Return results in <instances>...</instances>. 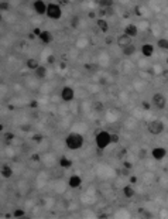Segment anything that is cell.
Here are the masks:
<instances>
[{
	"mask_svg": "<svg viewBox=\"0 0 168 219\" xmlns=\"http://www.w3.org/2000/svg\"><path fill=\"white\" fill-rule=\"evenodd\" d=\"M113 41H115V38L112 37V35H107L105 38V43H106V45H112L113 44Z\"/></svg>",
	"mask_w": 168,
	"mask_h": 219,
	"instance_id": "obj_31",
	"label": "cell"
},
{
	"mask_svg": "<svg viewBox=\"0 0 168 219\" xmlns=\"http://www.w3.org/2000/svg\"><path fill=\"white\" fill-rule=\"evenodd\" d=\"M147 155H148L147 149H140V150H138V153H137V158H138L140 161H143V160H146V158H147Z\"/></svg>",
	"mask_w": 168,
	"mask_h": 219,
	"instance_id": "obj_23",
	"label": "cell"
},
{
	"mask_svg": "<svg viewBox=\"0 0 168 219\" xmlns=\"http://www.w3.org/2000/svg\"><path fill=\"white\" fill-rule=\"evenodd\" d=\"M40 38V41H41L44 45H48V44H51L54 41V37H53V34L50 33V31H45V30H42V33L41 35L38 37Z\"/></svg>",
	"mask_w": 168,
	"mask_h": 219,
	"instance_id": "obj_13",
	"label": "cell"
},
{
	"mask_svg": "<svg viewBox=\"0 0 168 219\" xmlns=\"http://www.w3.org/2000/svg\"><path fill=\"white\" fill-rule=\"evenodd\" d=\"M71 26H72V28H78V26H79V17H78V16H75V17H72V21H71Z\"/></svg>",
	"mask_w": 168,
	"mask_h": 219,
	"instance_id": "obj_27",
	"label": "cell"
},
{
	"mask_svg": "<svg viewBox=\"0 0 168 219\" xmlns=\"http://www.w3.org/2000/svg\"><path fill=\"white\" fill-rule=\"evenodd\" d=\"M75 98V91L71 86H64L61 91V99L62 102H72Z\"/></svg>",
	"mask_w": 168,
	"mask_h": 219,
	"instance_id": "obj_7",
	"label": "cell"
},
{
	"mask_svg": "<svg viewBox=\"0 0 168 219\" xmlns=\"http://www.w3.org/2000/svg\"><path fill=\"white\" fill-rule=\"evenodd\" d=\"M82 185V178L79 177V175H71L69 178H68V187L69 188H74V189H76V188H79V187Z\"/></svg>",
	"mask_w": 168,
	"mask_h": 219,
	"instance_id": "obj_9",
	"label": "cell"
},
{
	"mask_svg": "<svg viewBox=\"0 0 168 219\" xmlns=\"http://www.w3.org/2000/svg\"><path fill=\"white\" fill-rule=\"evenodd\" d=\"M136 45L134 44H130V45H127V47H124V48H122V53H123V55L124 57H131V55L136 54Z\"/></svg>",
	"mask_w": 168,
	"mask_h": 219,
	"instance_id": "obj_16",
	"label": "cell"
},
{
	"mask_svg": "<svg viewBox=\"0 0 168 219\" xmlns=\"http://www.w3.org/2000/svg\"><path fill=\"white\" fill-rule=\"evenodd\" d=\"M32 9L38 16H44L47 14V9H48V3L42 1V0H37L32 3Z\"/></svg>",
	"mask_w": 168,
	"mask_h": 219,
	"instance_id": "obj_6",
	"label": "cell"
},
{
	"mask_svg": "<svg viewBox=\"0 0 168 219\" xmlns=\"http://www.w3.org/2000/svg\"><path fill=\"white\" fill-rule=\"evenodd\" d=\"M161 77L164 78V79H168V68H165V69L161 71Z\"/></svg>",
	"mask_w": 168,
	"mask_h": 219,
	"instance_id": "obj_38",
	"label": "cell"
},
{
	"mask_svg": "<svg viewBox=\"0 0 168 219\" xmlns=\"http://www.w3.org/2000/svg\"><path fill=\"white\" fill-rule=\"evenodd\" d=\"M84 143H85L84 136L79 134V133H75V131L69 133V134L65 137V146H66L69 150H72V151L81 150V149L84 147Z\"/></svg>",
	"mask_w": 168,
	"mask_h": 219,
	"instance_id": "obj_1",
	"label": "cell"
},
{
	"mask_svg": "<svg viewBox=\"0 0 168 219\" xmlns=\"http://www.w3.org/2000/svg\"><path fill=\"white\" fill-rule=\"evenodd\" d=\"M13 216H14V218H23V216H24V211L20 208H17L13 212Z\"/></svg>",
	"mask_w": 168,
	"mask_h": 219,
	"instance_id": "obj_26",
	"label": "cell"
},
{
	"mask_svg": "<svg viewBox=\"0 0 168 219\" xmlns=\"http://www.w3.org/2000/svg\"><path fill=\"white\" fill-rule=\"evenodd\" d=\"M154 54V45L153 44H143L141 45V55L146 57V58H150Z\"/></svg>",
	"mask_w": 168,
	"mask_h": 219,
	"instance_id": "obj_11",
	"label": "cell"
},
{
	"mask_svg": "<svg viewBox=\"0 0 168 219\" xmlns=\"http://www.w3.org/2000/svg\"><path fill=\"white\" fill-rule=\"evenodd\" d=\"M134 194H136V191H134V188L131 185H126L123 187V195L126 198H133L134 197Z\"/></svg>",
	"mask_w": 168,
	"mask_h": 219,
	"instance_id": "obj_21",
	"label": "cell"
},
{
	"mask_svg": "<svg viewBox=\"0 0 168 219\" xmlns=\"http://www.w3.org/2000/svg\"><path fill=\"white\" fill-rule=\"evenodd\" d=\"M137 181H138V178H137L136 175H131V177H130V184H137Z\"/></svg>",
	"mask_w": 168,
	"mask_h": 219,
	"instance_id": "obj_39",
	"label": "cell"
},
{
	"mask_svg": "<svg viewBox=\"0 0 168 219\" xmlns=\"http://www.w3.org/2000/svg\"><path fill=\"white\" fill-rule=\"evenodd\" d=\"M124 34L129 35V37H131V38L137 37V35H138V28H137V26L136 24H127L126 27H124Z\"/></svg>",
	"mask_w": 168,
	"mask_h": 219,
	"instance_id": "obj_12",
	"label": "cell"
},
{
	"mask_svg": "<svg viewBox=\"0 0 168 219\" xmlns=\"http://www.w3.org/2000/svg\"><path fill=\"white\" fill-rule=\"evenodd\" d=\"M34 77L37 78V79H45V77H47V68L44 65H40L34 71Z\"/></svg>",
	"mask_w": 168,
	"mask_h": 219,
	"instance_id": "obj_14",
	"label": "cell"
},
{
	"mask_svg": "<svg viewBox=\"0 0 168 219\" xmlns=\"http://www.w3.org/2000/svg\"><path fill=\"white\" fill-rule=\"evenodd\" d=\"M65 66H66L65 65V62H61V68H62V69H65Z\"/></svg>",
	"mask_w": 168,
	"mask_h": 219,
	"instance_id": "obj_49",
	"label": "cell"
},
{
	"mask_svg": "<svg viewBox=\"0 0 168 219\" xmlns=\"http://www.w3.org/2000/svg\"><path fill=\"white\" fill-rule=\"evenodd\" d=\"M30 108H31V109H37V108H38V102H37V100H31V102H30Z\"/></svg>",
	"mask_w": 168,
	"mask_h": 219,
	"instance_id": "obj_37",
	"label": "cell"
},
{
	"mask_svg": "<svg viewBox=\"0 0 168 219\" xmlns=\"http://www.w3.org/2000/svg\"><path fill=\"white\" fill-rule=\"evenodd\" d=\"M158 48L164 50V51H168V38H160L157 41Z\"/></svg>",
	"mask_w": 168,
	"mask_h": 219,
	"instance_id": "obj_22",
	"label": "cell"
},
{
	"mask_svg": "<svg viewBox=\"0 0 168 219\" xmlns=\"http://www.w3.org/2000/svg\"><path fill=\"white\" fill-rule=\"evenodd\" d=\"M1 177L3 178H11L13 177V170H11L10 165H7V164L1 165Z\"/></svg>",
	"mask_w": 168,
	"mask_h": 219,
	"instance_id": "obj_18",
	"label": "cell"
},
{
	"mask_svg": "<svg viewBox=\"0 0 168 219\" xmlns=\"http://www.w3.org/2000/svg\"><path fill=\"white\" fill-rule=\"evenodd\" d=\"M126 154H127V150L126 149H122V150L117 153V158H119V160H123V157H124Z\"/></svg>",
	"mask_w": 168,
	"mask_h": 219,
	"instance_id": "obj_30",
	"label": "cell"
},
{
	"mask_svg": "<svg viewBox=\"0 0 168 219\" xmlns=\"http://www.w3.org/2000/svg\"><path fill=\"white\" fill-rule=\"evenodd\" d=\"M103 110H105V105H103L102 102L95 100L93 103H92V112H95V113H102Z\"/></svg>",
	"mask_w": 168,
	"mask_h": 219,
	"instance_id": "obj_20",
	"label": "cell"
},
{
	"mask_svg": "<svg viewBox=\"0 0 168 219\" xmlns=\"http://www.w3.org/2000/svg\"><path fill=\"white\" fill-rule=\"evenodd\" d=\"M123 168H126V170H131V168H133V164H131L130 161H126V160H124V161H123Z\"/></svg>",
	"mask_w": 168,
	"mask_h": 219,
	"instance_id": "obj_34",
	"label": "cell"
},
{
	"mask_svg": "<svg viewBox=\"0 0 168 219\" xmlns=\"http://www.w3.org/2000/svg\"><path fill=\"white\" fill-rule=\"evenodd\" d=\"M96 26L100 28L102 33H107L109 31V24H107V21H106L105 19H97L96 20Z\"/></svg>",
	"mask_w": 168,
	"mask_h": 219,
	"instance_id": "obj_19",
	"label": "cell"
},
{
	"mask_svg": "<svg viewBox=\"0 0 168 219\" xmlns=\"http://www.w3.org/2000/svg\"><path fill=\"white\" fill-rule=\"evenodd\" d=\"M96 154H97L99 157H102V155H103V150H100V149H97V150H96Z\"/></svg>",
	"mask_w": 168,
	"mask_h": 219,
	"instance_id": "obj_42",
	"label": "cell"
},
{
	"mask_svg": "<svg viewBox=\"0 0 168 219\" xmlns=\"http://www.w3.org/2000/svg\"><path fill=\"white\" fill-rule=\"evenodd\" d=\"M47 64H48V65H54V64H55V55L50 54L47 57Z\"/></svg>",
	"mask_w": 168,
	"mask_h": 219,
	"instance_id": "obj_28",
	"label": "cell"
},
{
	"mask_svg": "<svg viewBox=\"0 0 168 219\" xmlns=\"http://www.w3.org/2000/svg\"><path fill=\"white\" fill-rule=\"evenodd\" d=\"M95 143H96L97 149L105 150L106 147L112 143V133H109L106 130H97L96 136H95Z\"/></svg>",
	"mask_w": 168,
	"mask_h": 219,
	"instance_id": "obj_2",
	"label": "cell"
},
{
	"mask_svg": "<svg viewBox=\"0 0 168 219\" xmlns=\"http://www.w3.org/2000/svg\"><path fill=\"white\" fill-rule=\"evenodd\" d=\"M31 160H32V161H40V155H38V154H32Z\"/></svg>",
	"mask_w": 168,
	"mask_h": 219,
	"instance_id": "obj_41",
	"label": "cell"
},
{
	"mask_svg": "<svg viewBox=\"0 0 168 219\" xmlns=\"http://www.w3.org/2000/svg\"><path fill=\"white\" fill-rule=\"evenodd\" d=\"M0 7H1V10H9V9H10V4H9L7 1H1V3H0Z\"/></svg>",
	"mask_w": 168,
	"mask_h": 219,
	"instance_id": "obj_32",
	"label": "cell"
},
{
	"mask_svg": "<svg viewBox=\"0 0 168 219\" xmlns=\"http://www.w3.org/2000/svg\"><path fill=\"white\" fill-rule=\"evenodd\" d=\"M4 139H6V143H7V144H13V140H16V134L9 131V133H6Z\"/></svg>",
	"mask_w": 168,
	"mask_h": 219,
	"instance_id": "obj_25",
	"label": "cell"
},
{
	"mask_svg": "<svg viewBox=\"0 0 168 219\" xmlns=\"http://www.w3.org/2000/svg\"><path fill=\"white\" fill-rule=\"evenodd\" d=\"M167 65H168V57H167Z\"/></svg>",
	"mask_w": 168,
	"mask_h": 219,
	"instance_id": "obj_50",
	"label": "cell"
},
{
	"mask_svg": "<svg viewBox=\"0 0 168 219\" xmlns=\"http://www.w3.org/2000/svg\"><path fill=\"white\" fill-rule=\"evenodd\" d=\"M105 14H106V10H105V9L99 10V19H100V16H105Z\"/></svg>",
	"mask_w": 168,
	"mask_h": 219,
	"instance_id": "obj_44",
	"label": "cell"
},
{
	"mask_svg": "<svg viewBox=\"0 0 168 219\" xmlns=\"http://www.w3.org/2000/svg\"><path fill=\"white\" fill-rule=\"evenodd\" d=\"M134 13H136L137 16H141V11H140V7H136V9H134Z\"/></svg>",
	"mask_w": 168,
	"mask_h": 219,
	"instance_id": "obj_46",
	"label": "cell"
},
{
	"mask_svg": "<svg viewBox=\"0 0 168 219\" xmlns=\"http://www.w3.org/2000/svg\"><path fill=\"white\" fill-rule=\"evenodd\" d=\"M151 105L156 108V109L162 110L165 106H167V99L162 93H154L153 98H151Z\"/></svg>",
	"mask_w": 168,
	"mask_h": 219,
	"instance_id": "obj_5",
	"label": "cell"
},
{
	"mask_svg": "<svg viewBox=\"0 0 168 219\" xmlns=\"http://www.w3.org/2000/svg\"><path fill=\"white\" fill-rule=\"evenodd\" d=\"M72 160H69L66 155H62L61 158H59V167H62V168H65V170H69V168H72Z\"/></svg>",
	"mask_w": 168,
	"mask_h": 219,
	"instance_id": "obj_15",
	"label": "cell"
},
{
	"mask_svg": "<svg viewBox=\"0 0 168 219\" xmlns=\"http://www.w3.org/2000/svg\"><path fill=\"white\" fill-rule=\"evenodd\" d=\"M167 155V149L165 147H154L151 150V157L156 160V161H161L164 160Z\"/></svg>",
	"mask_w": 168,
	"mask_h": 219,
	"instance_id": "obj_8",
	"label": "cell"
},
{
	"mask_svg": "<svg viewBox=\"0 0 168 219\" xmlns=\"http://www.w3.org/2000/svg\"><path fill=\"white\" fill-rule=\"evenodd\" d=\"M99 6L103 9V7H112L113 6V3L112 1H99Z\"/></svg>",
	"mask_w": 168,
	"mask_h": 219,
	"instance_id": "obj_29",
	"label": "cell"
},
{
	"mask_svg": "<svg viewBox=\"0 0 168 219\" xmlns=\"http://www.w3.org/2000/svg\"><path fill=\"white\" fill-rule=\"evenodd\" d=\"M97 218H109V215H107V213H99Z\"/></svg>",
	"mask_w": 168,
	"mask_h": 219,
	"instance_id": "obj_45",
	"label": "cell"
},
{
	"mask_svg": "<svg viewBox=\"0 0 168 219\" xmlns=\"http://www.w3.org/2000/svg\"><path fill=\"white\" fill-rule=\"evenodd\" d=\"M147 129L153 136H160L164 131V123L161 120H158V119H154L147 124Z\"/></svg>",
	"mask_w": 168,
	"mask_h": 219,
	"instance_id": "obj_4",
	"label": "cell"
},
{
	"mask_svg": "<svg viewBox=\"0 0 168 219\" xmlns=\"http://www.w3.org/2000/svg\"><path fill=\"white\" fill-rule=\"evenodd\" d=\"M21 130H24V131H30V130H31V126H30V124H26V126H21Z\"/></svg>",
	"mask_w": 168,
	"mask_h": 219,
	"instance_id": "obj_40",
	"label": "cell"
},
{
	"mask_svg": "<svg viewBox=\"0 0 168 219\" xmlns=\"http://www.w3.org/2000/svg\"><path fill=\"white\" fill-rule=\"evenodd\" d=\"M41 33H42V30H41V28H38V27H35V28L32 30V34H34L35 37H40V35H41Z\"/></svg>",
	"mask_w": 168,
	"mask_h": 219,
	"instance_id": "obj_35",
	"label": "cell"
},
{
	"mask_svg": "<svg viewBox=\"0 0 168 219\" xmlns=\"http://www.w3.org/2000/svg\"><path fill=\"white\" fill-rule=\"evenodd\" d=\"M116 43H117V45H119L120 48H124V47L131 44V37H129L126 34H122V35H119V37L116 38Z\"/></svg>",
	"mask_w": 168,
	"mask_h": 219,
	"instance_id": "obj_10",
	"label": "cell"
},
{
	"mask_svg": "<svg viewBox=\"0 0 168 219\" xmlns=\"http://www.w3.org/2000/svg\"><path fill=\"white\" fill-rule=\"evenodd\" d=\"M26 66H27L28 69H31V71H35V69L40 66V62H38V59H35V58H28V59L26 61Z\"/></svg>",
	"mask_w": 168,
	"mask_h": 219,
	"instance_id": "obj_17",
	"label": "cell"
},
{
	"mask_svg": "<svg viewBox=\"0 0 168 219\" xmlns=\"http://www.w3.org/2000/svg\"><path fill=\"white\" fill-rule=\"evenodd\" d=\"M138 212H140V213H141L143 216H147V218H153V215H151V213H148V211H144V209H140Z\"/></svg>",
	"mask_w": 168,
	"mask_h": 219,
	"instance_id": "obj_36",
	"label": "cell"
},
{
	"mask_svg": "<svg viewBox=\"0 0 168 219\" xmlns=\"http://www.w3.org/2000/svg\"><path fill=\"white\" fill-rule=\"evenodd\" d=\"M28 38H30V40H34V38H35V35H34L32 33H30L28 34Z\"/></svg>",
	"mask_w": 168,
	"mask_h": 219,
	"instance_id": "obj_47",
	"label": "cell"
},
{
	"mask_svg": "<svg viewBox=\"0 0 168 219\" xmlns=\"http://www.w3.org/2000/svg\"><path fill=\"white\" fill-rule=\"evenodd\" d=\"M47 17H50L51 20H59L62 16V10L61 6L58 3H48V9H47Z\"/></svg>",
	"mask_w": 168,
	"mask_h": 219,
	"instance_id": "obj_3",
	"label": "cell"
},
{
	"mask_svg": "<svg viewBox=\"0 0 168 219\" xmlns=\"http://www.w3.org/2000/svg\"><path fill=\"white\" fill-rule=\"evenodd\" d=\"M143 108H144V109H150V103H147V102H143Z\"/></svg>",
	"mask_w": 168,
	"mask_h": 219,
	"instance_id": "obj_43",
	"label": "cell"
},
{
	"mask_svg": "<svg viewBox=\"0 0 168 219\" xmlns=\"http://www.w3.org/2000/svg\"><path fill=\"white\" fill-rule=\"evenodd\" d=\"M31 140L38 144V143H41L42 140H44V134H41V133H35V134H32L31 136Z\"/></svg>",
	"mask_w": 168,
	"mask_h": 219,
	"instance_id": "obj_24",
	"label": "cell"
},
{
	"mask_svg": "<svg viewBox=\"0 0 168 219\" xmlns=\"http://www.w3.org/2000/svg\"><path fill=\"white\" fill-rule=\"evenodd\" d=\"M119 140H120V137H119V134L117 133H112V143H119Z\"/></svg>",
	"mask_w": 168,
	"mask_h": 219,
	"instance_id": "obj_33",
	"label": "cell"
},
{
	"mask_svg": "<svg viewBox=\"0 0 168 219\" xmlns=\"http://www.w3.org/2000/svg\"><path fill=\"white\" fill-rule=\"evenodd\" d=\"M89 17H91V19H95V13H89Z\"/></svg>",
	"mask_w": 168,
	"mask_h": 219,
	"instance_id": "obj_48",
	"label": "cell"
}]
</instances>
